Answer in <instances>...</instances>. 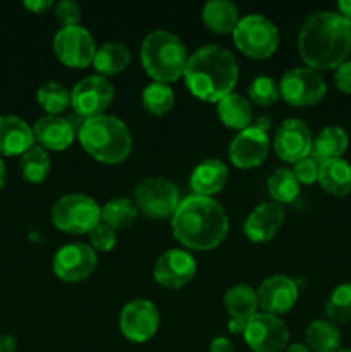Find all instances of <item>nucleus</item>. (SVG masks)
I'll return each instance as SVG.
<instances>
[{
	"label": "nucleus",
	"instance_id": "nucleus-1",
	"mask_svg": "<svg viewBox=\"0 0 351 352\" xmlns=\"http://www.w3.org/2000/svg\"><path fill=\"white\" fill-rule=\"evenodd\" d=\"M298 52L306 67L337 69L351 52V21L332 10L312 12L298 33Z\"/></svg>",
	"mask_w": 351,
	"mask_h": 352
},
{
	"label": "nucleus",
	"instance_id": "nucleus-2",
	"mask_svg": "<svg viewBox=\"0 0 351 352\" xmlns=\"http://www.w3.org/2000/svg\"><path fill=\"white\" fill-rule=\"evenodd\" d=\"M171 223L176 239L195 251L213 250L226 239L229 230V217L224 206L210 196L200 195L182 199Z\"/></svg>",
	"mask_w": 351,
	"mask_h": 352
},
{
	"label": "nucleus",
	"instance_id": "nucleus-3",
	"mask_svg": "<svg viewBox=\"0 0 351 352\" xmlns=\"http://www.w3.org/2000/svg\"><path fill=\"white\" fill-rule=\"evenodd\" d=\"M182 76L196 98L219 103L233 93L240 78V65L229 48L210 43L189 55Z\"/></svg>",
	"mask_w": 351,
	"mask_h": 352
},
{
	"label": "nucleus",
	"instance_id": "nucleus-4",
	"mask_svg": "<svg viewBox=\"0 0 351 352\" xmlns=\"http://www.w3.org/2000/svg\"><path fill=\"white\" fill-rule=\"evenodd\" d=\"M79 141L86 153L109 165L124 162L133 150V138L124 120L109 113L86 119L79 129Z\"/></svg>",
	"mask_w": 351,
	"mask_h": 352
},
{
	"label": "nucleus",
	"instance_id": "nucleus-5",
	"mask_svg": "<svg viewBox=\"0 0 351 352\" xmlns=\"http://www.w3.org/2000/svg\"><path fill=\"white\" fill-rule=\"evenodd\" d=\"M141 64L157 82H174L184 74L188 50L181 38L167 30H155L141 43Z\"/></svg>",
	"mask_w": 351,
	"mask_h": 352
},
{
	"label": "nucleus",
	"instance_id": "nucleus-6",
	"mask_svg": "<svg viewBox=\"0 0 351 352\" xmlns=\"http://www.w3.org/2000/svg\"><path fill=\"white\" fill-rule=\"evenodd\" d=\"M102 208L92 196L71 192L52 206V222L58 230L69 234H89L100 223Z\"/></svg>",
	"mask_w": 351,
	"mask_h": 352
},
{
	"label": "nucleus",
	"instance_id": "nucleus-7",
	"mask_svg": "<svg viewBox=\"0 0 351 352\" xmlns=\"http://www.w3.org/2000/svg\"><path fill=\"white\" fill-rule=\"evenodd\" d=\"M234 43L251 58H268L279 47V30L264 14H248L233 31Z\"/></svg>",
	"mask_w": 351,
	"mask_h": 352
},
{
	"label": "nucleus",
	"instance_id": "nucleus-8",
	"mask_svg": "<svg viewBox=\"0 0 351 352\" xmlns=\"http://www.w3.org/2000/svg\"><path fill=\"white\" fill-rule=\"evenodd\" d=\"M179 203L178 186L167 177H145L134 188V205L151 219H169L176 213Z\"/></svg>",
	"mask_w": 351,
	"mask_h": 352
},
{
	"label": "nucleus",
	"instance_id": "nucleus-9",
	"mask_svg": "<svg viewBox=\"0 0 351 352\" xmlns=\"http://www.w3.org/2000/svg\"><path fill=\"white\" fill-rule=\"evenodd\" d=\"M281 98L295 107L319 103L327 93V82L319 71L312 67H292L279 81Z\"/></svg>",
	"mask_w": 351,
	"mask_h": 352
},
{
	"label": "nucleus",
	"instance_id": "nucleus-10",
	"mask_svg": "<svg viewBox=\"0 0 351 352\" xmlns=\"http://www.w3.org/2000/svg\"><path fill=\"white\" fill-rule=\"evenodd\" d=\"M116 89L114 85L100 74L86 76L71 91V105L76 113L85 119H93L105 113L112 105Z\"/></svg>",
	"mask_w": 351,
	"mask_h": 352
},
{
	"label": "nucleus",
	"instance_id": "nucleus-11",
	"mask_svg": "<svg viewBox=\"0 0 351 352\" xmlns=\"http://www.w3.org/2000/svg\"><path fill=\"white\" fill-rule=\"evenodd\" d=\"M267 119L260 117L257 124L240 131L229 144V158L237 168L258 167L267 158L270 140L267 134Z\"/></svg>",
	"mask_w": 351,
	"mask_h": 352
},
{
	"label": "nucleus",
	"instance_id": "nucleus-12",
	"mask_svg": "<svg viewBox=\"0 0 351 352\" xmlns=\"http://www.w3.org/2000/svg\"><path fill=\"white\" fill-rule=\"evenodd\" d=\"M54 52L64 65L86 67L95 58V38L86 28L79 24L62 26L54 36Z\"/></svg>",
	"mask_w": 351,
	"mask_h": 352
},
{
	"label": "nucleus",
	"instance_id": "nucleus-13",
	"mask_svg": "<svg viewBox=\"0 0 351 352\" xmlns=\"http://www.w3.org/2000/svg\"><path fill=\"white\" fill-rule=\"evenodd\" d=\"M243 336L253 352H281L289 340V330L279 316L257 313L246 323Z\"/></svg>",
	"mask_w": 351,
	"mask_h": 352
},
{
	"label": "nucleus",
	"instance_id": "nucleus-14",
	"mask_svg": "<svg viewBox=\"0 0 351 352\" xmlns=\"http://www.w3.org/2000/svg\"><path fill=\"white\" fill-rule=\"evenodd\" d=\"M96 268V251L85 243L64 244L54 256V272L61 280H86Z\"/></svg>",
	"mask_w": 351,
	"mask_h": 352
},
{
	"label": "nucleus",
	"instance_id": "nucleus-15",
	"mask_svg": "<svg viewBox=\"0 0 351 352\" xmlns=\"http://www.w3.org/2000/svg\"><path fill=\"white\" fill-rule=\"evenodd\" d=\"M160 313L148 299L129 301L120 311L119 325L124 337L133 342H147L157 333Z\"/></svg>",
	"mask_w": 351,
	"mask_h": 352
},
{
	"label": "nucleus",
	"instance_id": "nucleus-16",
	"mask_svg": "<svg viewBox=\"0 0 351 352\" xmlns=\"http://www.w3.org/2000/svg\"><path fill=\"white\" fill-rule=\"evenodd\" d=\"M274 150L282 160L291 162V164H296L312 155L313 140L310 127L296 117L284 119L275 129Z\"/></svg>",
	"mask_w": 351,
	"mask_h": 352
},
{
	"label": "nucleus",
	"instance_id": "nucleus-17",
	"mask_svg": "<svg viewBox=\"0 0 351 352\" xmlns=\"http://www.w3.org/2000/svg\"><path fill=\"white\" fill-rule=\"evenodd\" d=\"M196 261L189 251L167 250L158 256L153 267V277L167 289H181L193 280Z\"/></svg>",
	"mask_w": 351,
	"mask_h": 352
},
{
	"label": "nucleus",
	"instance_id": "nucleus-18",
	"mask_svg": "<svg viewBox=\"0 0 351 352\" xmlns=\"http://www.w3.org/2000/svg\"><path fill=\"white\" fill-rule=\"evenodd\" d=\"M257 298L264 313L282 315L295 306L298 299V285L288 275H272L262 282Z\"/></svg>",
	"mask_w": 351,
	"mask_h": 352
},
{
	"label": "nucleus",
	"instance_id": "nucleus-19",
	"mask_svg": "<svg viewBox=\"0 0 351 352\" xmlns=\"http://www.w3.org/2000/svg\"><path fill=\"white\" fill-rule=\"evenodd\" d=\"M284 219L286 213L282 205L275 201H264L255 206L253 212L248 215L243 230L248 239L253 243H267L274 239L284 223Z\"/></svg>",
	"mask_w": 351,
	"mask_h": 352
},
{
	"label": "nucleus",
	"instance_id": "nucleus-20",
	"mask_svg": "<svg viewBox=\"0 0 351 352\" xmlns=\"http://www.w3.org/2000/svg\"><path fill=\"white\" fill-rule=\"evenodd\" d=\"M34 141L45 150L61 151L72 144L76 131L67 119L61 116H43L33 126Z\"/></svg>",
	"mask_w": 351,
	"mask_h": 352
},
{
	"label": "nucleus",
	"instance_id": "nucleus-21",
	"mask_svg": "<svg viewBox=\"0 0 351 352\" xmlns=\"http://www.w3.org/2000/svg\"><path fill=\"white\" fill-rule=\"evenodd\" d=\"M34 144L33 127L16 116H0V153L23 155Z\"/></svg>",
	"mask_w": 351,
	"mask_h": 352
},
{
	"label": "nucleus",
	"instance_id": "nucleus-22",
	"mask_svg": "<svg viewBox=\"0 0 351 352\" xmlns=\"http://www.w3.org/2000/svg\"><path fill=\"white\" fill-rule=\"evenodd\" d=\"M227 177H229V168L222 160L206 158L193 168L189 184L195 195L212 198V195L219 192L226 186Z\"/></svg>",
	"mask_w": 351,
	"mask_h": 352
},
{
	"label": "nucleus",
	"instance_id": "nucleus-23",
	"mask_svg": "<svg viewBox=\"0 0 351 352\" xmlns=\"http://www.w3.org/2000/svg\"><path fill=\"white\" fill-rule=\"evenodd\" d=\"M319 182L332 196H348L351 192V164L344 158H334L320 164Z\"/></svg>",
	"mask_w": 351,
	"mask_h": 352
},
{
	"label": "nucleus",
	"instance_id": "nucleus-24",
	"mask_svg": "<svg viewBox=\"0 0 351 352\" xmlns=\"http://www.w3.org/2000/svg\"><path fill=\"white\" fill-rule=\"evenodd\" d=\"M203 23L210 31L219 34H226L234 31L240 23V10L231 0H210L202 10Z\"/></svg>",
	"mask_w": 351,
	"mask_h": 352
},
{
	"label": "nucleus",
	"instance_id": "nucleus-25",
	"mask_svg": "<svg viewBox=\"0 0 351 352\" xmlns=\"http://www.w3.org/2000/svg\"><path fill=\"white\" fill-rule=\"evenodd\" d=\"M224 305L231 315V320H240V322L248 323L257 315V291L248 284L234 285V287L227 289L226 294H224Z\"/></svg>",
	"mask_w": 351,
	"mask_h": 352
},
{
	"label": "nucleus",
	"instance_id": "nucleus-26",
	"mask_svg": "<svg viewBox=\"0 0 351 352\" xmlns=\"http://www.w3.org/2000/svg\"><path fill=\"white\" fill-rule=\"evenodd\" d=\"M217 113L224 126L231 127V129L243 131L250 127L251 120H253V109H251L250 100L244 98L240 93H231V95L224 96L217 103Z\"/></svg>",
	"mask_w": 351,
	"mask_h": 352
},
{
	"label": "nucleus",
	"instance_id": "nucleus-27",
	"mask_svg": "<svg viewBox=\"0 0 351 352\" xmlns=\"http://www.w3.org/2000/svg\"><path fill=\"white\" fill-rule=\"evenodd\" d=\"M308 349L313 352H336L341 349L343 336L336 323L329 320H313L305 332Z\"/></svg>",
	"mask_w": 351,
	"mask_h": 352
},
{
	"label": "nucleus",
	"instance_id": "nucleus-28",
	"mask_svg": "<svg viewBox=\"0 0 351 352\" xmlns=\"http://www.w3.org/2000/svg\"><path fill=\"white\" fill-rule=\"evenodd\" d=\"M350 146V136L339 126H327L319 133L313 141V155L320 162L343 158L344 151Z\"/></svg>",
	"mask_w": 351,
	"mask_h": 352
},
{
	"label": "nucleus",
	"instance_id": "nucleus-29",
	"mask_svg": "<svg viewBox=\"0 0 351 352\" xmlns=\"http://www.w3.org/2000/svg\"><path fill=\"white\" fill-rule=\"evenodd\" d=\"M131 62V52L120 41H107L102 47L96 48L93 65L100 76H114L123 72Z\"/></svg>",
	"mask_w": 351,
	"mask_h": 352
},
{
	"label": "nucleus",
	"instance_id": "nucleus-30",
	"mask_svg": "<svg viewBox=\"0 0 351 352\" xmlns=\"http://www.w3.org/2000/svg\"><path fill=\"white\" fill-rule=\"evenodd\" d=\"M138 219V206L129 198H114L102 206L100 222L119 230L133 226Z\"/></svg>",
	"mask_w": 351,
	"mask_h": 352
},
{
	"label": "nucleus",
	"instance_id": "nucleus-31",
	"mask_svg": "<svg viewBox=\"0 0 351 352\" xmlns=\"http://www.w3.org/2000/svg\"><path fill=\"white\" fill-rule=\"evenodd\" d=\"M50 155L40 144H33L30 150L21 155V174L28 182H33V184H38V182L47 179L48 172H50Z\"/></svg>",
	"mask_w": 351,
	"mask_h": 352
},
{
	"label": "nucleus",
	"instance_id": "nucleus-32",
	"mask_svg": "<svg viewBox=\"0 0 351 352\" xmlns=\"http://www.w3.org/2000/svg\"><path fill=\"white\" fill-rule=\"evenodd\" d=\"M174 102V89L171 88V85H165V82H150L148 86H145L143 93H141L143 109L151 116H165L172 110Z\"/></svg>",
	"mask_w": 351,
	"mask_h": 352
},
{
	"label": "nucleus",
	"instance_id": "nucleus-33",
	"mask_svg": "<svg viewBox=\"0 0 351 352\" xmlns=\"http://www.w3.org/2000/svg\"><path fill=\"white\" fill-rule=\"evenodd\" d=\"M268 195L275 203H292L299 196V181L296 179L295 172L289 168H277L270 174L267 181Z\"/></svg>",
	"mask_w": 351,
	"mask_h": 352
},
{
	"label": "nucleus",
	"instance_id": "nucleus-34",
	"mask_svg": "<svg viewBox=\"0 0 351 352\" xmlns=\"http://www.w3.org/2000/svg\"><path fill=\"white\" fill-rule=\"evenodd\" d=\"M36 102L47 110L48 116H58L71 105V91L57 81H48L38 88Z\"/></svg>",
	"mask_w": 351,
	"mask_h": 352
},
{
	"label": "nucleus",
	"instance_id": "nucleus-35",
	"mask_svg": "<svg viewBox=\"0 0 351 352\" xmlns=\"http://www.w3.org/2000/svg\"><path fill=\"white\" fill-rule=\"evenodd\" d=\"M326 315L332 323H346L351 320V284H341L327 299Z\"/></svg>",
	"mask_w": 351,
	"mask_h": 352
},
{
	"label": "nucleus",
	"instance_id": "nucleus-36",
	"mask_svg": "<svg viewBox=\"0 0 351 352\" xmlns=\"http://www.w3.org/2000/svg\"><path fill=\"white\" fill-rule=\"evenodd\" d=\"M248 95L255 103L262 107H268L272 103L277 102L281 98V91H279V85L268 76H257L253 81L248 86Z\"/></svg>",
	"mask_w": 351,
	"mask_h": 352
},
{
	"label": "nucleus",
	"instance_id": "nucleus-37",
	"mask_svg": "<svg viewBox=\"0 0 351 352\" xmlns=\"http://www.w3.org/2000/svg\"><path fill=\"white\" fill-rule=\"evenodd\" d=\"M320 164H322V162H320L315 155H308V157L303 158V160L296 162L292 172H295L299 184H313L315 181H319Z\"/></svg>",
	"mask_w": 351,
	"mask_h": 352
},
{
	"label": "nucleus",
	"instance_id": "nucleus-38",
	"mask_svg": "<svg viewBox=\"0 0 351 352\" xmlns=\"http://www.w3.org/2000/svg\"><path fill=\"white\" fill-rule=\"evenodd\" d=\"M89 236V243H92L93 250H98V251H110L114 250L117 243V234L116 230L110 229L109 226L100 222L92 232L88 234Z\"/></svg>",
	"mask_w": 351,
	"mask_h": 352
},
{
	"label": "nucleus",
	"instance_id": "nucleus-39",
	"mask_svg": "<svg viewBox=\"0 0 351 352\" xmlns=\"http://www.w3.org/2000/svg\"><path fill=\"white\" fill-rule=\"evenodd\" d=\"M55 16L62 26H76L81 19V6L74 0H62L55 6Z\"/></svg>",
	"mask_w": 351,
	"mask_h": 352
},
{
	"label": "nucleus",
	"instance_id": "nucleus-40",
	"mask_svg": "<svg viewBox=\"0 0 351 352\" xmlns=\"http://www.w3.org/2000/svg\"><path fill=\"white\" fill-rule=\"evenodd\" d=\"M334 82L341 93L351 95V60L343 62L334 72Z\"/></svg>",
	"mask_w": 351,
	"mask_h": 352
},
{
	"label": "nucleus",
	"instance_id": "nucleus-41",
	"mask_svg": "<svg viewBox=\"0 0 351 352\" xmlns=\"http://www.w3.org/2000/svg\"><path fill=\"white\" fill-rule=\"evenodd\" d=\"M210 352H234V346L227 337H215L210 342Z\"/></svg>",
	"mask_w": 351,
	"mask_h": 352
},
{
	"label": "nucleus",
	"instance_id": "nucleus-42",
	"mask_svg": "<svg viewBox=\"0 0 351 352\" xmlns=\"http://www.w3.org/2000/svg\"><path fill=\"white\" fill-rule=\"evenodd\" d=\"M24 7H26V9H30L31 12L40 14V12H43V10L50 9L52 2L50 0H26V2H24Z\"/></svg>",
	"mask_w": 351,
	"mask_h": 352
},
{
	"label": "nucleus",
	"instance_id": "nucleus-43",
	"mask_svg": "<svg viewBox=\"0 0 351 352\" xmlns=\"http://www.w3.org/2000/svg\"><path fill=\"white\" fill-rule=\"evenodd\" d=\"M16 339L12 336L0 337V352H16Z\"/></svg>",
	"mask_w": 351,
	"mask_h": 352
},
{
	"label": "nucleus",
	"instance_id": "nucleus-44",
	"mask_svg": "<svg viewBox=\"0 0 351 352\" xmlns=\"http://www.w3.org/2000/svg\"><path fill=\"white\" fill-rule=\"evenodd\" d=\"M227 327H229V332L231 333H236V336H240V333H244V329H246V323L240 322V320H229Z\"/></svg>",
	"mask_w": 351,
	"mask_h": 352
},
{
	"label": "nucleus",
	"instance_id": "nucleus-45",
	"mask_svg": "<svg viewBox=\"0 0 351 352\" xmlns=\"http://www.w3.org/2000/svg\"><path fill=\"white\" fill-rule=\"evenodd\" d=\"M337 9H339L341 16H344L346 19L351 21V0H341L337 3Z\"/></svg>",
	"mask_w": 351,
	"mask_h": 352
},
{
	"label": "nucleus",
	"instance_id": "nucleus-46",
	"mask_svg": "<svg viewBox=\"0 0 351 352\" xmlns=\"http://www.w3.org/2000/svg\"><path fill=\"white\" fill-rule=\"evenodd\" d=\"M286 352H312L305 344H291L286 347Z\"/></svg>",
	"mask_w": 351,
	"mask_h": 352
},
{
	"label": "nucleus",
	"instance_id": "nucleus-47",
	"mask_svg": "<svg viewBox=\"0 0 351 352\" xmlns=\"http://www.w3.org/2000/svg\"><path fill=\"white\" fill-rule=\"evenodd\" d=\"M6 184V165H3V160L0 158V189Z\"/></svg>",
	"mask_w": 351,
	"mask_h": 352
},
{
	"label": "nucleus",
	"instance_id": "nucleus-48",
	"mask_svg": "<svg viewBox=\"0 0 351 352\" xmlns=\"http://www.w3.org/2000/svg\"><path fill=\"white\" fill-rule=\"evenodd\" d=\"M336 352H351V347H341V349H337Z\"/></svg>",
	"mask_w": 351,
	"mask_h": 352
}]
</instances>
